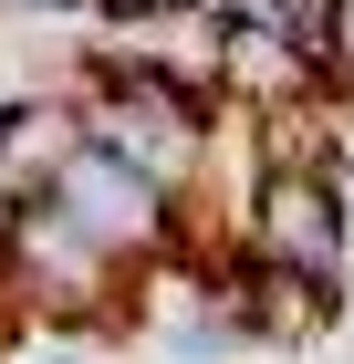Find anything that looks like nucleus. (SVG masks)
I'll return each mask as SVG.
<instances>
[{
	"instance_id": "f03ea898",
	"label": "nucleus",
	"mask_w": 354,
	"mask_h": 364,
	"mask_svg": "<svg viewBox=\"0 0 354 364\" xmlns=\"http://www.w3.org/2000/svg\"><path fill=\"white\" fill-rule=\"evenodd\" d=\"M136 291L146 281L63 198H11L0 208V302H11V323H83V333H105V323H125Z\"/></svg>"
},
{
	"instance_id": "6e6552de",
	"label": "nucleus",
	"mask_w": 354,
	"mask_h": 364,
	"mask_svg": "<svg viewBox=\"0 0 354 364\" xmlns=\"http://www.w3.org/2000/svg\"><path fill=\"white\" fill-rule=\"evenodd\" d=\"M198 0H94V31H146V21H177Z\"/></svg>"
},
{
	"instance_id": "f257e3e1",
	"label": "nucleus",
	"mask_w": 354,
	"mask_h": 364,
	"mask_svg": "<svg viewBox=\"0 0 354 364\" xmlns=\"http://www.w3.org/2000/svg\"><path fill=\"white\" fill-rule=\"evenodd\" d=\"M73 105H83V136L105 156H125L136 177H157L167 198H198V177L219 156V114H229L219 94L177 84V73H146V63H115V53L73 63Z\"/></svg>"
},
{
	"instance_id": "7ed1b4c3",
	"label": "nucleus",
	"mask_w": 354,
	"mask_h": 364,
	"mask_svg": "<svg viewBox=\"0 0 354 364\" xmlns=\"http://www.w3.org/2000/svg\"><path fill=\"white\" fill-rule=\"evenodd\" d=\"M229 250H240V260H271V271H302V281H323V291H344V271H354L344 177H323V167L250 177L240 208H229Z\"/></svg>"
},
{
	"instance_id": "0eeeda50",
	"label": "nucleus",
	"mask_w": 354,
	"mask_h": 364,
	"mask_svg": "<svg viewBox=\"0 0 354 364\" xmlns=\"http://www.w3.org/2000/svg\"><path fill=\"white\" fill-rule=\"evenodd\" d=\"M323 84L354 105V0H333V11H323Z\"/></svg>"
},
{
	"instance_id": "423d86ee",
	"label": "nucleus",
	"mask_w": 354,
	"mask_h": 364,
	"mask_svg": "<svg viewBox=\"0 0 354 364\" xmlns=\"http://www.w3.org/2000/svg\"><path fill=\"white\" fill-rule=\"evenodd\" d=\"M0 364H94V333L83 323H11L0 333Z\"/></svg>"
},
{
	"instance_id": "20e7f679",
	"label": "nucleus",
	"mask_w": 354,
	"mask_h": 364,
	"mask_svg": "<svg viewBox=\"0 0 354 364\" xmlns=\"http://www.w3.org/2000/svg\"><path fill=\"white\" fill-rule=\"evenodd\" d=\"M219 312L240 323V343H313V333H333L344 291H323V281H302V271H271V260L219 250Z\"/></svg>"
},
{
	"instance_id": "39448f33",
	"label": "nucleus",
	"mask_w": 354,
	"mask_h": 364,
	"mask_svg": "<svg viewBox=\"0 0 354 364\" xmlns=\"http://www.w3.org/2000/svg\"><path fill=\"white\" fill-rule=\"evenodd\" d=\"M83 105H73V84H42V94H11L0 105V208L11 198H42L63 167L83 156Z\"/></svg>"
}]
</instances>
